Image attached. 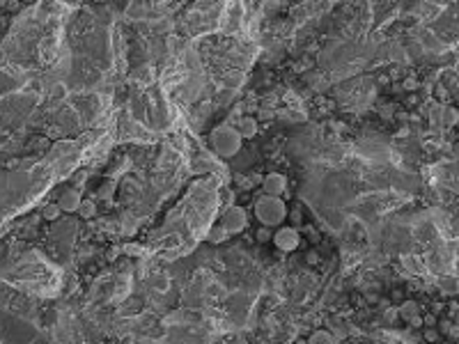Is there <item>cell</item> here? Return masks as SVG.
Here are the masks:
<instances>
[{"label":"cell","instance_id":"cell-1","mask_svg":"<svg viewBox=\"0 0 459 344\" xmlns=\"http://www.w3.org/2000/svg\"><path fill=\"white\" fill-rule=\"evenodd\" d=\"M255 218L262 223V227H280V225L287 220V205H285L283 198H273V195H260L255 200Z\"/></svg>","mask_w":459,"mask_h":344},{"label":"cell","instance_id":"cell-2","mask_svg":"<svg viewBox=\"0 0 459 344\" xmlns=\"http://www.w3.org/2000/svg\"><path fill=\"white\" fill-rule=\"evenodd\" d=\"M241 142H244V138L239 135V131H237L235 126H230V124L216 126V129L209 133L211 150H214V154L223 156V159H232V156L239 154Z\"/></svg>","mask_w":459,"mask_h":344},{"label":"cell","instance_id":"cell-3","mask_svg":"<svg viewBox=\"0 0 459 344\" xmlns=\"http://www.w3.org/2000/svg\"><path fill=\"white\" fill-rule=\"evenodd\" d=\"M220 227L227 232V234H239L241 229L248 227V211L244 207L237 205H227L220 216Z\"/></svg>","mask_w":459,"mask_h":344},{"label":"cell","instance_id":"cell-4","mask_svg":"<svg viewBox=\"0 0 459 344\" xmlns=\"http://www.w3.org/2000/svg\"><path fill=\"white\" fill-rule=\"evenodd\" d=\"M273 243H276V248L285 250V253H292V250L299 248L301 234L296 232L294 227H280L278 232L273 234Z\"/></svg>","mask_w":459,"mask_h":344},{"label":"cell","instance_id":"cell-5","mask_svg":"<svg viewBox=\"0 0 459 344\" xmlns=\"http://www.w3.org/2000/svg\"><path fill=\"white\" fill-rule=\"evenodd\" d=\"M262 190H264V195L280 198V195L287 193V177H285L283 172H269V175L262 179Z\"/></svg>","mask_w":459,"mask_h":344},{"label":"cell","instance_id":"cell-6","mask_svg":"<svg viewBox=\"0 0 459 344\" xmlns=\"http://www.w3.org/2000/svg\"><path fill=\"white\" fill-rule=\"evenodd\" d=\"M80 205H83V198H80L78 190H76V188H67L65 193L60 195V205H58V207H60L62 211H69V214H71V211H78Z\"/></svg>","mask_w":459,"mask_h":344},{"label":"cell","instance_id":"cell-7","mask_svg":"<svg viewBox=\"0 0 459 344\" xmlns=\"http://www.w3.org/2000/svg\"><path fill=\"white\" fill-rule=\"evenodd\" d=\"M237 131H239L241 138H255V135H257V120L246 115V117L239 120V129Z\"/></svg>","mask_w":459,"mask_h":344},{"label":"cell","instance_id":"cell-8","mask_svg":"<svg viewBox=\"0 0 459 344\" xmlns=\"http://www.w3.org/2000/svg\"><path fill=\"white\" fill-rule=\"evenodd\" d=\"M397 314H402V317H404L406 321H411L414 317H418V305H416L414 301H406V303L397 310Z\"/></svg>","mask_w":459,"mask_h":344},{"label":"cell","instance_id":"cell-9","mask_svg":"<svg viewBox=\"0 0 459 344\" xmlns=\"http://www.w3.org/2000/svg\"><path fill=\"white\" fill-rule=\"evenodd\" d=\"M308 344H335V339H333V335L326 333V330H317V333L310 335Z\"/></svg>","mask_w":459,"mask_h":344},{"label":"cell","instance_id":"cell-10","mask_svg":"<svg viewBox=\"0 0 459 344\" xmlns=\"http://www.w3.org/2000/svg\"><path fill=\"white\" fill-rule=\"evenodd\" d=\"M227 236H230V234L225 232L223 227H220V225H218V227H214V229L209 232V241H214V243H220V241H225Z\"/></svg>","mask_w":459,"mask_h":344},{"label":"cell","instance_id":"cell-11","mask_svg":"<svg viewBox=\"0 0 459 344\" xmlns=\"http://www.w3.org/2000/svg\"><path fill=\"white\" fill-rule=\"evenodd\" d=\"M269 229H266V227H262L260 229V232H257V241H266V239H269Z\"/></svg>","mask_w":459,"mask_h":344},{"label":"cell","instance_id":"cell-12","mask_svg":"<svg viewBox=\"0 0 459 344\" xmlns=\"http://www.w3.org/2000/svg\"><path fill=\"white\" fill-rule=\"evenodd\" d=\"M425 339H427V342H436L439 335H436V330H429V333H425Z\"/></svg>","mask_w":459,"mask_h":344},{"label":"cell","instance_id":"cell-13","mask_svg":"<svg viewBox=\"0 0 459 344\" xmlns=\"http://www.w3.org/2000/svg\"><path fill=\"white\" fill-rule=\"evenodd\" d=\"M85 205H87V207H85L83 216H92V214H95V207H92V202H85Z\"/></svg>","mask_w":459,"mask_h":344}]
</instances>
